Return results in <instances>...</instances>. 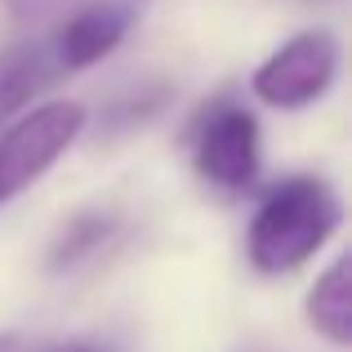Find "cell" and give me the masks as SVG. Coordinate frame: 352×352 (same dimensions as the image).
Returning <instances> with one entry per match:
<instances>
[{
  "instance_id": "cell-1",
  "label": "cell",
  "mask_w": 352,
  "mask_h": 352,
  "mask_svg": "<svg viewBox=\"0 0 352 352\" xmlns=\"http://www.w3.org/2000/svg\"><path fill=\"white\" fill-rule=\"evenodd\" d=\"M344 223V201L317 174H290L272 183L245 228V258L267 276L303 267Z\"/></svg>"
},
{
  "instance_id": "cell-2",
  "label": "cell",
  "mask_w": 352,
  "mask_h": 352,
  "mask_svg": "<svg viewBox=\"0 0 352 352\" xmlns=\"http://www.w3.org/2000/svg\"><path fill=\"white\" fill-rule=\"evenodd\" d=\"M85 125H89L85 107L63 103V98L27 107V112H18L9 120L5 134H0V206L23 197L27 188H36L76 147Z\"/></svg>"
},
{
  "instance_id": "cell-3",
  "label": "cell",
  "mask_w": 352,
  "mask_h": 352,
  "mask_svg": "<svg viewBox=\"0 0 352 352\" xmlns=\"http://www.w3.org/2000/svg\"><path fill=\"white\" fill-rule=\"evenodd\" d=\"M192 170L219 192H245L254 188L258 165H263V134H258V116L250 112L241 98L219 94L192 120Z\"/></svg>"
},
{
  "instance_id": "cell-4",
  "label": "cell",
  "mask_w": 352,
  "mask_h": 352,
  "mask_svg": "<svg viewBox=\"0 0 352 352\" xmlns=\"http://www.w3.org/2000/svg\"><path fill=\"white\" fill-rule=\"evenodd\" d=\"M339 63L344 54H339L335 32H299L258 63L250 89L258 103L276 112H303L330 94V85L339 80Z\"/></svg>"
},
{
  "instance_id": "cell-5",
  "label": "cell",
  "mask_w": 352,
  "mask_h": 352,
  "mask_svg": "<svg viewBox=\"0 0 352 352\" xmlns=\"http://www.w3.org/2000/svg\"><path fill=\"white\" fill-rule=\"evenodd\" d=\"M134 18H138L134 5H125V0H94V5L76 9V14L58 27V36L50 41L54 54H58V67L67 72V76H76V72L103 63L129 36Z\"/></svg>"
},
{
  "instance_id": "cell-6",
  "label": "cell",
  "mask_w": 352,
  "mask_h": 352,
  "mask_svg": "<svg viewBox=\"0 0 352 352\" xmlns=\"http://www.w3.org/2000/svg\"><path fill=\"white\" fill-rule=\"evenodd\" d=\"M67 72L58 67V54L50 41H18L0 50V120H14L18 112L32 107V98H41L54 80H63Z\"/></svg>"
},
{
  "instance_id": "cell-7",
  "label": "cell",
  "mask_w": 352,
  "mask_h": 352,
  "mask_svg": "<svg viewBox=\"0 0 352 352\" xmlns=\"http://www.w3.org/2000/svg\"><path fill=\"white\" fill-rule=\"evenodd\" d=\"M303 312H308V326L326 344L335 348L352 344V258L348 254H339L330 267L317 272V281L308 285V299H303Z\"/></svg>"
},
{
  "instance_id": "cell-8",
  "label": "cell",
  "mask_w": 352,
  "mask_h": 352,
  "mask_svg": "<svg viewBox=\"0 0 352 352\" xmlns=\"http://www.w3.org/2000/svg\"><path fill=\"white\" fill-rule=\"evenodd\" d=\"M112 232H116V214H107V210H80V214H72L67 223L58 228L54 245H50V272L76 267L80 258L103 250L107 241H112Z\"/></svg>"
},
{
  "instance_id": "cell-9",
  "label": "cell",
  "mask_w": 352,
  "mask_h": 352,
  "mask_svg": "<svg viewBox=\"0 0 352 352\" xmlns=\"http://www.w3.org/2000/svg\"><path fill=\"white\" fill-rule=\"evenodd\" d=\"M45 352H112V348L94 344V339H67V344H54V348H45Z\"/></svg>"
},
{
  "instance_id": "cell-10",
  "label": "cell",
  "mask_w": 352,
  "mask_h": 352,
  "mask_svg": "<svg viewBox=\"0 0 352 352\" xmlns=\"http://www.w3.org/2000/svg\"><path fill=\"white\" fill-rule=\"evenodd\" d=\"M0 352H27V344L18 335H0Z\"/></svg>"
}]
</instances>
